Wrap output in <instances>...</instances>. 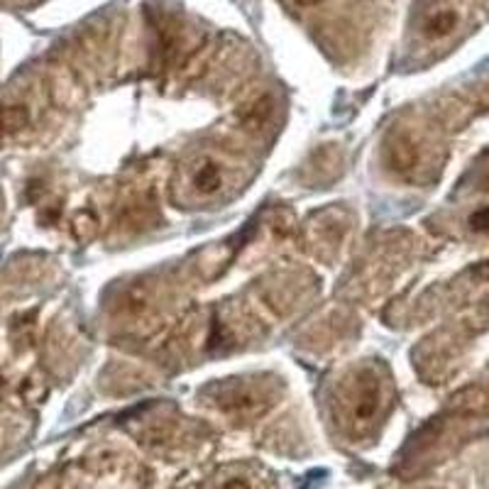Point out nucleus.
<instances>
[{
	"mask_svg": "<svg viewBox=\"0 0 489 489\" xmlns=\"http://www.w3.org/2000/svg\"><path fill=\"white\" fill-rule=\"evenodd\" d=\"M384 152H387L389 169H394L401 176H411L421 166V148L409 132H394L387 139Z\"/></svg>",
	"mask_w": 489,
	"mask_h": 489,
	"instance_id": "obj_5",
	"label": "nucleus"
},
{
	"mask_svg": "<svg viewBox=\"0 0 489 489\" xmlns=\"http://www.w3.org/2000/svg\"><path fill=\"white\" fill-rule=\"evenodd\" d=\"M455 28H458V13L451 5H434L426 13L424 22H421V32L428 39L448 38L455 32Z\"/></svg>",
	"mask_w": 489,
	"mask_h": 489,
	"instance_id": "obj_6",
	"label": "nucleus"
},
{
	"mask_svg": "<svg viewBox=\"0 0 489 489\" xmlns=\"http://www.w3.org/2000/svg\"><path fill=\"white\" fill-rule=\"evenodd\" d=\"M277 382L272 377H235L215 382L206 389V397L213 407L221 409L223 414L238 416V418H252L267 411L277 399Z\"/></svg>",
	"mask_w": 489,
	"mask_h": 489,
	"instance_id": "obj_3",
	"label": "nucleus"
},
{
	"mask_svg": "<svg viewBox=\"0 0 489 489\" xmlns=\"http://www.w3.org/2000/svg\"><path fill=\"white\" fill-rule=\"evenodd\" d=\"M384 401H387V394H384V382L379 377V372L372 367L358 369L342 384L338 394V407H341L345 428L358 435L367 434L384 411Z\"/></svg>",
	"mask_w": 489,
	"mask_h": 489,
	"instance_id": "obj_2",
	"label": "nucleus"
},
{
	"mask_svg": "<svg viewBox=\"0 0 489 489\" xmlns=\"http://www.w3.org/2000/svg\"><path fill=\"white\" fill-rule=\"evenodd\" d=\"M296 5H301V8H314V5H321L324 0H294Z\"/></svg>",
	"mask_w": 489,
	"mask_h": 489,
	"instance_id": "obj_9",
	"label": "nucleus"
},
{
	"mask_svg": "<svg viewBox=\"0 0 489 489\" xmlns=\"http://www.w3.org/2000/svg\"><path fill=\"white\" fill-rule=\"evenodd\" d=\"M208 489H272L269 475L245 462L221 468L208 482Z\"/></svg>",
	"mask_w": 489,
	"mask_h": 489,
	"instance_id": "obj_4",
	"label": "nucleus"
},
{
	"mask_svg": "<svg viewBox=\"0 0 489 489\" xmlns=\"http://www.w3.org/2000/svg\"><path fill=\"white\" fill-rule=\"evenodd\" d=\"M32 122V113L22 103H8L0 105V148L20 132H25Z\"/></svg>",
	"mask_w": 489,
	"mask_h": 489,
	"instance_id": "obj_7",
	"label": "nucleus"
},
{
	"mask_svg": "<svg viewBox=\"0 0 489 489\" xmlns=\"http://www.w3.org/2000/svg\"><path fill=\"white\" fill-rule=\"evenodd\" d=\"M242 166L221 152L204 149L186 159L172 179V198L181 208L215 204L240 189Z\"/></svg>",
	"mask_w": 489,
	"mask_h": 489,
	"instance_id": "obj_1",
	"label": "nucleus"
},
{
	"mask_svg": "<svg viewBox=\"0 0 489 489\" xmlns=\"http://www.w3.org/2000/svg\"><path fill=\"white\" fill-rule=\"evenodd\" d=\"M468 231L475 235H487L489 232V206H480L468 215Z\"/></svg>",
	"mask_w": 489,
	"mask_h": 489,
	"instance_id": "obj_8",
	"label": "nucleus"
}]
</instances>
